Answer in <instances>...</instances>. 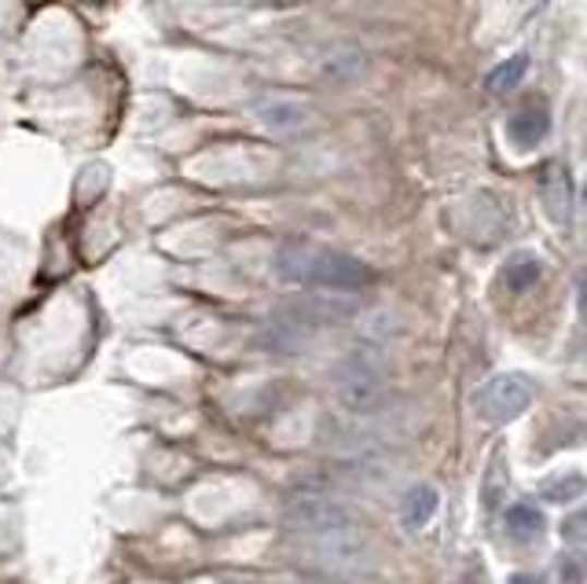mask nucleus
I'll return each mask as SVG.
<instances>
[{
    "label": "nucleus",
    "instance_id": "7",
    "mask_svg": "<svg viewBox=\"0 0 587 584\" xmlns=\"http://www.w3.org/2000/svg\"><path fill=\"white\" fill-rule=\"evenodd\" d=\"M507 133H511V144L529 151L540 144L543 136L551 133V115L543 104H525L522 110H514V118L507 122Z\"/></svg>",
    "mask_w": 587,
    "mask_h": 584
},
{
    "label": "nucleus",
    "instance_id": "3",
    "mask_svg": "<svg viewBox=\"0 0 587 584\" xmlns=\"http://www.w3.org/2000/svg\"><path fill=\"white\" fill-rule=\"evenodd\" d=\"M334 397L338 405L352 412V416H368L382 405L386 397V382H382V371L371 365L368 357H349L346 365L334 371Z\"/></svg>",
    "mask_w": 587,
    "mask_h": 584
},
{
    "label": "nucleus",
    "instance_id": "2",
    "mask_svg": "<svg viewBox=\"0 0 587 584\" xmlns=\"http://www.w3.org/2000/svg\"><path fill=\"white\" fill-rule=\"evenodd\" d=\"M301 551H306L323 573H363L374 567V559H379L374 540L368 533H360L357 526L338 529V533H320V537H306Z\"/></svg>",
    "mask_w": 587,
    "mask_h": 584
},
{
    "label": "nucleus",
    "instance_id": "6",
    "mask_svg": "<svg viewBox=\"0 0 587 584\" xmlns=\"http://www.w3.org/2000/svg\"><path fill=\"white\" fill-rule=\"evenodd\" d=\"M254 115H257V122L268 129V133H298V129H306L312 122L309 104H301V99H294V96L257 99Z\"/></svg>",
    "mask_w": 587,
    "mask_h": 584
},
{
    "label": "nucleus",
    "instance_id": "9",
    "mask_svg": "<svg viewBox=\"0 0 587 584\" xmlns=\"http://www.w3.org/2000/svg\"><path fill=\"white\" fill-rule=\"evenodd\" d=\"M540 276H543V265H540V258H532V254H514L507 265H503V284H507L514 295H525L529 287H536Z\"/></svg>",
    "mask_w": 587,
    "mask_h": 584
},
{
    "label": "nucleus",
    "instance_id": "13",
    "mask_svg": "<svg viewBox=\"0 0 587 584\" xmlns=\"http://www.w3.org/2000/svg\"><path fill=\"white\" fill-rule=\"evenodd\" d=\"M584 492V478L580 475H565V481H548L543 486V500H551V503H570L576 500Z\"/></svg>",
    "mask_w": 587,
    "mask_h": 584
},
{
    "label": "nucleus",
    "instance_id": "15",
    "mask_svg": "<svg viewBox=\"0 0 587 584\" xmlns=\"http://www.w3.org/2000/svg\"><path fill=\"white\" fill-rule=\"evenodd\" d=\"M511 584H540V577H532V573H518V577H511Z\"/></svg>",
    "mask_w": 587,
    "mask_h": 584
},
{
    "label": "nucleus",
    "instance_id": "4",
    "mask_svg": "<svg viewBox=\"0 0 587 584\" xmlns=\"http://www.w3.org/2000/svg\"><path fill=\"white\" fill-rule=\"evenodd\" d=\"M287 522L294 529L306 533V537H320V533H338V529L357 526L338 500L320 497V492H298V497L287 503Z\"/></svg>",
    "mask_w": 587,
    "mask_h": 584
},
{
    "label": "nucleus",
    "instance_id": "5",
    "mask_svg": "<svg viewBox=\"0 0 587 584\" xmlns=\"http://www.w3.org/2000/svg\"><path fill=\"white\" fill-rule=\"evenodd\" d=\"M478 405H481V416L492 422L522 416V412L532 405V379L522 376V371H503V376H495L489 386L481 390Z\"/></svg>",
    "mask_w": 587,
    "mask_h": 584
},
{
    "label": "nucleus",
    "instance_id": "11",
    "mask_svg": "<svg viewBox=\"0 0 587 584\" xmlns=\"http://www.w3.org/2000/svg\"><path fill=\"white\" fill-rule=\"evenodd\" d=\"M525 74H529V59L511 56L489 74V88H492V93H511V88H518L525 82Z\"/></svg>",
    "mask_w": 587,
    "mask_h": 584
},
{
    "label": "nucleus",
    "instance_id": "12",
    "mask_svg": "<svg viewBox=\"0 0 587 584\" xmlns=\"http://www.w3.org/2000/svg\"><path fill=\"white\" fill-rule=\"evenodd\" d=\"M323 70H327V78H338V82H349V78H357L360 70H363L360 48H342V52L327 56Z\"/></svg>",
    "mask_w": 587,
    "mask_h": 584
},
{
    "label": "nucleus",
    "instance_id": "1",
    "mask_svg": "<svg viewBox=\"0 0 587 584\" xmlns=\"http://www.w3.org/2000/svg\"><path fill=\"white\" fill-rule=\"evenodd\" d=\"M276 272L287 284L320 287V290H360L374 284V272L363 261L342 254V250L316 247L290 239L276 250Z\"/></svg>",
    "mask_w": 587,
    "mask_h": 584
},
{
    "label": "nucleus",
    "instance_id": "16",
    "mask_svg": "<svg viewBox=\"0 0 587 584\" xmlns=\"http://www.w3.org/2000/svg\"><path fill=\"white\" fill-rule=\"evenodd\" d=\"M312 584H331V581H312Z\"/></svg>",
    "mask_w": 587,
    "mask_h": 584
},
{
    "label": "nucleus",
    "instance_id": "14",
    "mask_svg": "<svg viewBox=\"0 0 587 584\" xmlns=\"http://www.w3.org/2000/svg\"><path fill=\"white\" fill-rule=\"evenodd\" d=\"M580 526H584V515H580V511H576V515H570V522H565V540H570V544H580V540H584Z\"/></svg>",
    "mask_w": 587,
    "mask_h": 584
},
{
    "label": "nucleus",
    "instance_id": "8",
    "mask_svg": "<svg viewBox=\"0 0 587 584\" xmlns=\"http://www.w3.org/2000/svg\"><path fill=\"white\" fill-rule=\"evenodd\" d=\"M438 489L433 486H411L408 492H404V500H400V522H404V529H422V526H430V519L438 515Z\"/></svg>",
    "mask_w": 587,
    "mask_h": 584
},
{
    "label": "nucleus",
    "instance_id": "10",
    "mask_svg": "<svg viewBox=\"0 0 587 584\" xmlns=\"http://www.w3.org/2000/svg\"><path fill=\"white\" fill-rule=\"evenodd\" d=\"M503 522H507V529L518 540H529V537H536V533L543 529V511L532 508V503H514V508H507Z\"/></svg>",
    "mask_w": 587,
    "mask_h": 584
}]
</instances>
